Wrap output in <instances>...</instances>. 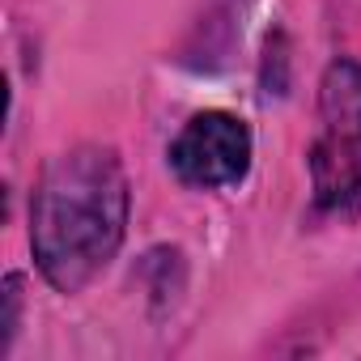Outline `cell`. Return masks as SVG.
Wrapping results in <instances>:
<instances>
[{"mask_svg":"<svg viewBox=\"0 0 361 361\" xmlns=\"http://www.w3.org/2000/svg\"><path fill=\"white\" fill-rule=\"evenodd\" d=\"M310 183L319 209L361 204V64L331 60L319 81V136L310 145Z\"/></svg>","mask_w":361,"mask_h":361,"instance_id":"cell-2","label":"cell"},{"mask_svg":"<svg viewBox=\"0 0 361 361\" xmlns=\"http://www.w3.org/2000/svg\"><path fill=\"white\" fill-rule=\"evenodd\" d=\"M128 217L132 188L111 145H77L51 157L30 200V251L43 281L81 293L119 255Z\"/></svg>","mask_w":361,"mask_h":361,"instance_id":"cell-1","label":"cell"},{"mask_svg":"<svg viewBox=\"0 0 361 361\" xmlns=\"http://www.w3.org/2000/svg\"><path fill=\"white\" fill-rule=\"evenodd\" d=\"M170 170L188 188H234L251 170V128L230 111H200L170 140Z\"/></svg>","mask_w":361,"mask_h":361,"instance_id":"cell-3","label":"cell"}]
</instances>
